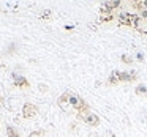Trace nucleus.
<instances>
[{
	"mask_svg": "<svg viewBox=\"0 0 147 137\" xmlns=\"http://www.w3.org/2000/svg\"><path fill=\"white\" fill-rule=\"evenodd\" d=\"M86 121H89L90 124L96 126V124H98V117H96V115H89V117L86 118Z\"/></svg>",
	"mask_w": 147,
	"mask_h": 137,
	"instance_id": "1",
	"label": "nucleus"
}]
</instances>
